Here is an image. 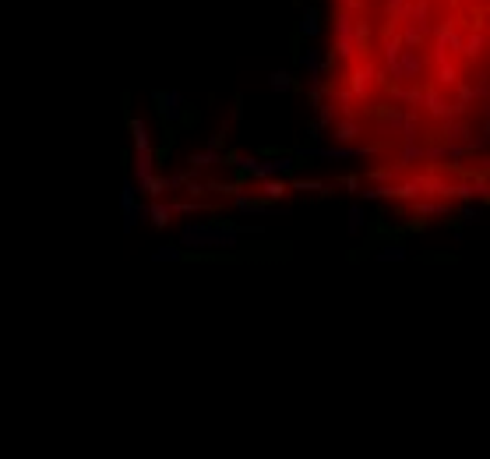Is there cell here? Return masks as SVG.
Returning a JSON list of instances; mask_svg holds the SVG:
<instances>
[{"instance_id": "cell-1", "label": "cell", "mask_w": 490, "mask_h": 459, "mask_svg": "<svg viewBox=\"0 0 490 459\" xmlns=\"http://www.w3.org/2000/svg\"><path fill=\"white\" fill-rule=\"evenodd\" d=\"M251 230L240 226H219V223H187L180 233V248H208V251H230L240 244V237Z\"/></svg>"}, {"instance_id": "cell-2", "label": "cell", "mask_w": 490, "mask_h": 459, "mask_svg": "<svg viewBox=\"0 0 490 459\" xmlns=\"http://www.w3.org/2000/svg\"><path fill=\"white\" fill-rule=\"evenodd\" d=\"M332 29H335V46L332 50L346 60V57H353L356 50H360V43H363V21H356L350 11H339L335 18H332Z\"/></svg>"}, {"instance_id": "cell-3", "label": "cell", "mask_w": 490, "mask_h": 459, "mask_svg": "<svg viewBox=\"0 0 490 459\" xmlns=\"http://www.w3.org/2000/svg\"><path fill=\"white\" fill-rule=\"evenodd\" d=\"M243 174H251L258 180H268V177H289V174H297V159L293 156H272V159H247V156H236L233 159Z\"/></svg>"}, {"instance_id": "cell-4", "label": "cell", "mask_w": 490, "mask_h": 459, "mask_svg": "<svg viewBox=\"0 0 490 459\" xmlns=\"http://www.w3.org/2000/svg\"><path fill=\"white\" fill-rule=\"evenodd\" d=\"M388 67H391V78L413 82L424 67V57H420L416 46H395V50H388Z\"/></svg>"}, {"instance_id": "cell-5", "label": "cell", "mask_w": 490, "mask_h": 459, "mask_svg": "<svg viewBox=\"0 0 490 459\" xmlns=\"http://www.w3.org/2000/svg\"><path fill=\"white\" fill-rule=\"evenodd\" d=\"M120 215H124V230L131 233L134 223L141 220V209H138V184L134 177L124 180V187H120Z\"/></svg>"}, {"instance_id": "cell-6", "label": "cell", "mask_w": 490, "mask_h": 459, "mask_svg": "<svg viewBox=\"0 0 490 459\" xmlns=\"http://www.w3.org/2000/svg\"><path fill=\"white\" fill-rule=\"evenodd\" d=\"M156 103H159V113H162V120H166V124H180V120H184V113H187V106H184V95H180L177 89L156 92Z\"/></svg>"}, {"instance_id": "cell-7", "label": "cell", "mask_w": 490, "mask_h": 459, "mask_svg": "<svg viewBox=\"0 0 490 459\" xmlns=\"http://www.w3.org/2000/svg\"><path fill=\"white\" fill-rule=\"evenodd\" d=\"M371 149H342V145H332V149H304V156H310V159H335V163H342V159H360V156H367Z\"/></svg>"}, {"instance_id": "cell-8", "label": "cell", "mask_w": 490, "mask_h": 459, "mask_svg": "<svg viewBox=\"0 0 490 459\" xmlns=\"http://www.w3.org/2000/svg\"><path fill=\"white\" fill-rule=\"evenodd\" d=\"M156 174V152L152 149H134V180H149Z\"/></svg>"}, {"instance_id": "cell-9", "label": "cell", "mask_w": 490, "mask_h": 459, "mask_svg": "<svg viewBox=\"0 0 490 459\" xmlns=\"http://www.w3.org/2000/svg\"><path fill=\"white\" fill-rule=\"evenodd\" d=\"M215 163H223V152H219V138L208 141V149L198 152V156H191V170H208V166Z\"/></svg>"}, {"instance_id": "cell-10", "label": "cell", "mask_w": 490, "mask_h": 459, "mask_svg": "<svg viewBox=\"0 0 490 459\" xmlns=\"http://www.w3.org/2000/svg\"><path fill=\"white\" fill-rule=\"evenodd\" d=\"M149 220H152V226H156V230H166V226H169V220H173V205H166V202H159V198H156V202L149 205Z\"/></svg>"}, {"instance_id": "cell-11", "label": "cell", "mask_w": 490, "mask_h": 459, "mask_svg": "<svg viewBox=\"0 0 490 459\" xmlns=\"http://www.w3.org/2000/svg\"><path fill=\"white\" fill-rule=\"evenodd\" d=\"M236 212L240 215H272V212H279L275 205H261V202H254V198H236Z\"/></svg>"}, {"instance_id": "cell-12", "label": "cell", "mask_w": 490, "mask_h": 459, "mask_svg": "<svg viewBox=\"0 0 490 459\" xmlns=\"http://www.w3.org/2000/svg\"><path fill=\"white\" fill-rule=\"evenodd\" d=\"M131 141H134V149H152L149 128H145V120H141V117H131Z\"/></svg>"}, {"instance_id": "cell-13", "label": "cell", "mask_w": 490, "mask_h": 459, "mask_svg": "<svg viewBox=\"0 0 490 459\" xmlns=\"http://www.w3.org/2000/svg\"><path fill=\"white\" fill-rule=\"evenodd\" d=\"M317 32H321V21H317V8H307V11H304V18H300V36L314 39Z\"/></svg>"}, {"instance_id": "cell-14", "label": "cell", "mask_w": 490, "mask_h": 459, "mask_svg": "<svg viewBox=\"0 0 490 459\" xmlns=\"http://www.w3.org/2000/svg\"><path fill=\"white\" fill-rule=\"evenodd\" d=\"M261 195H265L268 202H279V198L286 195V184H282V177H268V180H261Z\"/></svg>"}, {"instance_id": "cell-15", "label": "cell", "mask_w": 490, "mask_h": 459, "mask_svg": "<svg viewBox=\"0 0 490 459\" xmlns=\"http://www.w3.org/2000/svg\"><path fill=\"white\" fill-rule=\"evenodd\" d=\"M406 258H409L406 244H388L384 251H378V261H406Z\"/></svg>"}, {"instance_id": "cell-16", "label": "cell", "mask_w": 490, "mask_h": 459, "mask_svg": "<svg viewBox=\"0 0 490 459\" xmlns=\"http://www.w3.org/2000/svg\"><path fill=\"white\" fill-rule=\"evenodd\" d=\"M300 64L307 67V75H310V78L321 75V54H317V50H307V54L300 57Z\"/></svg>"}, {"instance_id": "cell-17", "label": "cell", "mask_w": 490, "mask_h": 459, "mask_svg": "<svg viewBox=\"0 0 490 459\" xmlns=\"http://www.w3.org/2000/svg\"><path fill=\"white\" fill-rule=\"evenodd\" d=\"M184 258H187L184 248H159V251L152 255V261H159V265H162V261H184Z\"/></svg>"}, {"instance_id": "cell-18", "label": "cell", "mask_w": 490, "mask_h": 459, "mask_svg": "<svg viewBox=\"0 0 490 459\" xmlns=\"http://www.w3.org/2000/svg\"><path fill=\"white\" fill-rule=\"evenodd\" d=\"M268 85H272L275 92H289V85H293V75H289V71H275V75H272V82H268Z\"/></svg>"}, {"instance_id": "cell-19", "label": "cell", "mask_w": 490, "mask_h": 459, "mask_svg": "<svg viewBox=\"0 0 490 459\" xmlns=\"http://www.w3.org/2000/svg\"><path fill=\"white\" fill-rule=\"evenodd\" d=\"M363 223H367V212H363L360 205H353V209H350V233H360Z\"/></svg>"}, {"instance_id": "cell-20", "label": "cell", "mask_w": 490, "mask_h": 459, "mask_svg": "<svg viewBox=\"0 0 490 459\" xmlns=\"http://www.w3.org/2000/svg\"><path fill=\"white\" fill-rule=\"evenodd\" d=\"M356 134H360L356 124H335V138H339V141H350V138H356Z\"/></svg>"}, {"instance_id": "cell-21", "label": "cell", "mask_w": 490, "mask_h": 459, "mask_svg": "<svg viewBox=\"0 0 490 459\" xmlns=\"http://www.w3.org/2000/svg\"><path fill=\"white\" fill-rule=\"evenodd\" d=\"M297 187H304V191H321L325 184H321V180H297Z\"/></svg>"}, {"instance_id": "cell-22", "label": "cell", "mask_w": 490, "mask_h": 459, "mask_svg": "<svg viewBox=\"0 0 490 459\" xmlns=\"http://www.w3.org/2000/svg\"><path fill=\"white\" fill-rule=\"evenodd\" d=\"M346 4H356V0H346Z\"/></svg>"}]
</instances>
